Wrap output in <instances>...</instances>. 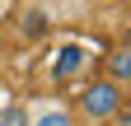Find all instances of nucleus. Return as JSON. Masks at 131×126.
<instances>
[{"label": "nucleus", "instance_id": "nucleus-1", "mask_svg": "<svg viewBox=\"0 0 131 126\" xmlns=\"http://www.w3.org/2000/svg\"><path fill=\"white\" fill-rule=\"evenodd\" d=\"M122 107H126V89L117 80H108V75H98V80H89L80 89V112L89 121H117Z\"/></svg>", "mask_w": 131, "mask_h": 126}, {"label": "nucleus", "instance_id": "nucleus-7", "mask_svg": "<svg viewBox=\"0 0 131 126\" xmlns=\"http://www.w3.org/2000/svg\"><path fill=\"white\" fill-rule=\"evenodd\" d=\"M122 117H126V126H131V112H122Z\"/></svg>", "mask_w": 131, "mask_h": 126}, {"label": "nucleus", "instance_id": "nucleus-4", "mask_svg": "<svg viewBox=\"0 0 131 126\" xmlns=\"http://www.w3.org/2000/svg\"><path fill=\"white\" fill-rule=\"evenodd\" d=\"M80 66H84V47H61V56H56L52 75H56V80H70Z\"/></svg>", "mask_w": 131, "mask_h": 126}, {"label": "nucleus", "instance_id": "nucleus-3", "mask_svg": "<svg viewBox=\"0 0 131 126\" xmlns=\"http://www.w3.org/2000/svg\"><path fill=\"white\" fill-rule=\"evenodd\" d=\"M103 75H108V80H117L122 89L131 84V37L112 47V56H108V70H103Z\"/></svg>", "mask_w": 131, "mask_h": 126}, {"label": "nucleus", "instance_id": "nucleus-5", "mask_svg": "<svg viewBox=\"0 0 131 126\" xmlns=\"http://www.w3.org/2000/svg\"><path fill=\"white\" fill-rule=\"evenodd\" d=\"M0 126H28V107H24V103L0 107Z\"/></svg>", "mask_w": 131, "mask_h": 126}, {"label": "nucleus", "instance_id": "nucleus-6", "mask_svg": "<svg viewBox=\"0 0 131 126\" xmlns=\"http://www.w3.org/2000/svg\"><path fill=\"white\" fill-rule=\"evenodd\" d=\"M98 5H122V0H98Z\"/></svg>", "mask_w": 131, "mask_h": 126}, {"label": "nucleus", "instance_id": "nucleus-2", "mask_svg": "<svg viewBox=\"0 0 131 126\" xmlns=\"http://www.w3.org/2000/svg\"><path fill=\"white\" fill-rule=\"evenodd\" d=\"M28 126H75V112L66 103H38L28 107Z\"/></svg>", "mask_w": 131, "mask_h": 126}]
</instances>
